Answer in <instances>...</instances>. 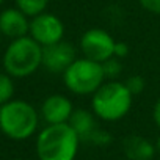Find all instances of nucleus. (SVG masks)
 <instances>
[{"mask_svg": "<svg viewBox=\"0 0 160 160\" xmlns=\"http://www.w3.org/2000/svg\"><path fill=\"white\" fill-rule=\"evenodd\" d=\"M16 7L25 13L28 18H35L41 13H44L49 7V0H14Z\"/></svg>", "mask_w": 160, "mask_h": 160, "instance_id": "ddd939ff", "label": "nucleus"}, {"mask_svg": "<svg viewBox=\"0 0 160 160\" xmlns=\"http://www.w3.org/2000/svg\"><path fill=\"white\" fill-rule=\"evenodd\" d=\"M133 94L129 91L124 82L105 80L91 94V110L102 121H119L122 119L132 107Z\"/></svg>", "mask_w": 160, "mask_h": 160, "instance_id": "f03ea898", "label": "nucleus"}, {"mask_svg": "<svg viewBox=\"0 0 160 160\" xmlns=\"http://www.w3.org/2000/svg\"><path fill=\"white\" fill-rule=\"evenodd\" d=\"M80 146V138L68 124H47L36 138V154L39 160H74Z\"/></svg>", "mask_w": 160, "mask_h": 160, "instance_id": "f257e3e1", "label": "nucleus"}, {"mask_svg": "<svg viewBox=\"0 0 160 160\" xmlns=\"http://www.w3.org/2000/svg\"><path fill=\"white\" fill-rule=\"evenodd\" d=\"M138 3L148 13L160 16V0H138Z\"/></svg>", "mask_w": 160, "mask_h": 160, "instance_id": "f3484780", "label": "nucleus"}, {"mask_svg": "<svg viewBox=\"0 0 160 160\" xmlns=\"http://www.w3.org/2000/svg\"><path fill=\"white\" fill-rule=\"evenodd\" d=\"M30 32V21L25 13H22L18 7L7 8L0 13V33L10 39H18L27 36Z\"/></svg>", "mask_w": 160, "mask_h": 160, "instance_id": "9d476101", "label": "nucleus"}, {"mask_svg": "<svg viewBox=\"0 0 160 160\" xmlns=\"http://www.w3.org/2000/svg\"><path fill=\"white\" fill-rule=\"evenodd\" d=\"M13 160H22V158H13Z\"/></svg>", "mask_w": 160, "mask_h": 160, "instance_id": "5701e85b", "label": "nucleus"}, {"mask_svg": "<svg viewBox=\"0 0 160 160\" xmlns=\"http://www.w3.org/2000/svg\"><path fill=\"white\" fill-rule=\"evenodd\" d=\"M0 46H2V33H0Z\"/></svg>", "mask_w": 160, "mask_h": 160, "instance_id": "412c9836", "label": "nucleus"}, {"mask_svg": "<svg viewBox=\"0 0 160 160\" xmlns=\"http://www.w3.org/2000/svg\"><path fill=\"white\" fill-rule=\"evenodd\" d=\"M42 66V46L30 35L11 39L3 53V68L14 78H25Z\"/></svg>", "mask_w": 160, "mask_h": 160, "instance_id": "7ed1b4c3", "label": "nucleus"}, {"mask_svg": "<svg viewBox=\"0 0 160 160\" xmlns=\"http://www.w3.org/2000/svg\"><path fill=\"white\" fill-rule=\"evenodd\" d=\"M115 38L104 28H90L80 38L78 47L83 57L94 61H105L115 55Z\"/></svg>", "mask_w": 160, "mask_h": 160, "instance_id": "423d86ee", "label": "nucleus"}, {"mask_svg": "<svg viewBox=\"0 0 160 160\" xmlns=\"http://www.w3.org/2000/svg\"><path fill=\"white\" fill-rule=\"evenodd\" d=\"M28 35L42 47L55 44L64 38V24L63 21L52 13H41L30 19Z\"/></svg>", "mask_w": 160, "mask_h": 160, "instance_id": "0eeeda50", "label": "nucleus"}, {"mask_svg": "<svg viewBox=\"0 0 160 160\" xmlns=\"http://www.w3.org/2000/svg\"><path fill=\"white\" fill-rule=\"evenodd\" d=\"M96 118L98 116L93 113V110L90 112V110H85V108H74L68 124L75 130L80 141H90L91 137L94 135V132L99 129Z\"/></svg>", "mask_w": 160, "mask_h": 160, "instance_id": "9b49d317", "label": "nucleus"}, {"mask_svg": "<svg viewBox=\"0 0 160 160\" xmlns=\"http://www.w3.org/2000/svg\"><path fill=\"white\" fill-rule=\"evenodd\" d=\"M3 2H5V0H0V5H2V3H3Z\"/></svg>", "mask_w": 160, "mask_h": 160, "instance_id": "4be33fe9", "label": "nucleus"}, {"mask_svg": "<svg viewBox=\"0 0 160 160\" xmlns=\"http://www.w3.org/2000/svg\"><path fill=\"white\" fill-rule=\"evenodd\" d=\"M8 72H0V105L10 102L14 96V82Z\"/></svg>", "mask_w": 160, "mask_h": 160, "instance_id": "4468645a", "label": "nucleus"}, {"mask_svg": "<svg viewBox=\"0 0 160 160\" xmlns=\"http://www.w3.org/2000/svg\"><path fill=\"white\" fill-rule=\"evenodd\" d=\"M74 112V105L69 98L63 94H50L41 104V118L46 124L68 122Z\"/></svg>", "mask_w": 160, "mask_h": 160, "instance_id": "1a4fd4ad", "label": "nucleus"}, {"mask_svg": "<svg viewBox=\"0 0 160 160\" xmlns=\"http://www.w3.org/2000/svg\"><path fill=\"white\" fill-rule=\"evenodd\" d=\"M39 124V115L35 107L21 99H11L0 105V130L11 140L30 138Z\"/></svg>", "mask_w": 160, "mask_h": 160, "instance_id": "20e7f679", "label": "nucleus"}, {"mask_svg": "<svg viewBox=\"0 0 160 160\" xmlns=\"http://www.w3.org/2000/svg\"><path fill=\"white\" fill-rule=\"evenodd\" d=\"M102 69H104V74H105V78L107 80H116L121 75L124 66L121 63V58L112 57V58L102 61Z\"/></svg>", "mask_w": 160, "mask_h": 160, "instance_id": "2eb2a0df", "label": "nucleus"}, {"mask_svg": "<svg viewBox=\"0 0 160 160\" xmlns=\"http://www.w3.org/2000/svg\"><path fill=\"white\" fill-rule=\"evenodd\" d=\"M129 55V46L126 42H121V41H116L115 44V55L113 57H118V58H126Z\"/></svg>", "mask_w": 160, "mask_h": 160, "instance_id": "a211bd4d", "label": "nucleus"}, {"mask_svg": "<svg viewBox=\"0 0 160 160\" xmlns=\"http://www.w3.org/2000/svg\"><path fill=\"white\" fill-rule=\"evenodd\" d=\"M122 148L130 160H151L154 157V152L157 151L151 141L138 135L127 137L122 143Z\"/></svg>", "mask_w": 160, "mask_h": 160, "instance_id": "f8f14e48", "label": "nucleus"}, {"mask_svg": "<svg viewBox=\"0 0 160 160\" xmlns=\"http://www.w3.org/2000/svg\"><path fill=\"white\" fill-rule=\"evenodd\" d=\"M152 118H154L155 126L160 129V98L157 99V102H155V105H154V110H152Z\"/></svg>", "mask_w": 160, "mask_h": 160, "instance_id": "6ab92c4d", "label": "nucleus"}, {"mask_svg": "<svg viewBox=\"0 0 160 160\" xmlns=\"http://www.w3.org/2000/svg\"><path fill=\"white\" fill-rule=\"evenodd\" d=\"M75 58V47L64 39L42 47V68L52 74H63Z\"/></svg>", "mask_w": 160, "mask_h": 160, "instance_id": "6e6552de", "label": "nucleus"}, {"mask_svg": "<svg viewBox=\"0 0 160 160\" xmlns=\"http://www.w3.org/2000/svg\"><path fill=\"white\" fill-rule=\"evenodd\" d=\"M126 87L129 88V91L135 96V94H140V93H143V90H144V87H146V83H144V78L140 75V74H135V75H130V77H127V80H126Z\"/></svg>", "mask_w": 160, "mask_h": 160, "instance_id": "dca6fc26", "label": "nucleus"}, {"mask_svg": "<svg viewBox=\"0 0 160 160\" xmlns=\"http://www.w3.org/2000/svg\"><path fill=\"white\" fill-rule=\"evenodd\" d=\"M61 75L68 91L77 96H88L96 93L98 88L107 80L102 63L90 60L87 57L75 58Z\"/></svg>", "mask_w": 160, "mask_h": 160, "instance_id": "39448f33", "label": "nucleus"}, {"mask_svg": "<svg viewBox=\"0 0 160 160\" xmlns=\"http://www.w3.org/2000/svg\"><path fill=\"white\" fill-rule=\"evenodd\" d=\"M155 149H157V152L160 154V137L157 138V143H155Z\"/></svg>", "mask_w": 160, "mask_h": 160, "instance_id": "aec40b11", "label": "nucleus"}]
</instances>
